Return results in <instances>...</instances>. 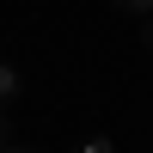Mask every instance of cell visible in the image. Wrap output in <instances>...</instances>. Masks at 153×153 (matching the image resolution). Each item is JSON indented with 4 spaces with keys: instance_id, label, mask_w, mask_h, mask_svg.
Masks as SVG:
<instances>
[{
    "instance_id": "6da1fadb",
    "label": "cell",
    "mask_w": 153,
    "mask_h": 153,
    "mask_svg": "<svg viewBox=\"0 0 153 153\" xmlns=\"http://www.w3.org/2000/svg\"><path fill=\"white\" fill-rule=\"evenodd\" d=\"M12 98H19V68H12V61H0V110H6Z\"/></svg>"
},
{
    "instance_id": "7a4b0ae2",
    "label": "cell",
    "mask_w": 153,
    "mask_h": 153,
    "mask_svg": "<svg viewBox=\"0 0 153 153\" xmlns=\"http://www.w3.org/2000/svg\"><path fill=\"white\" fill-rule=\"evenodd\" d=\"M12 147H19V129H12V123H6V110H0V153H12Z\"/></svg>"
},
{
    "instance_id": "3957f363",
    "label": "cell",
    "mask_w": 153,
    "mask_h": 153,
    "mask_svg": "<svg viewBox=\"0 0 153 153\" xmlns=\"http://www.w3.org/2000/svg\"><path fill=\"white\" fill-rule=\"evenodd\" d=\"M117 6H123V12H135V19H147V12H153V0H117Z\"/></svg>"
},
{
    "instance_id": "277c9868",
    "label": "cell",
    "mask_w": 153,
    "mask_h": 153,
    "mask_svg": "<svg viewBox=\"0 0 153 153\" xmlns=\"http://www.w3.org/2000/svg\"><path fill=\"white\" fill-rule=\"evenodd\" d=\"M147 43H153V12H147Z\"/></svg>"
}]
</instances>
